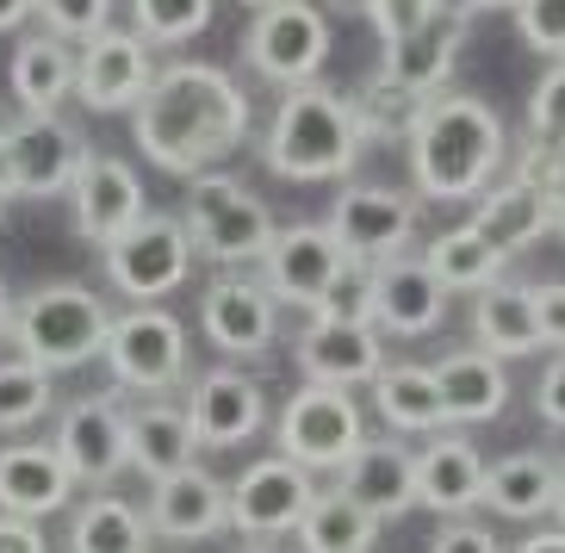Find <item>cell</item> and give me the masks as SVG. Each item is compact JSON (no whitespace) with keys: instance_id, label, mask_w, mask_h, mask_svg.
<instances>
[{"instance_id":"42","label":"cell","mask_w":565,"mask_h":553,"mask_svg":"<svg viewBox=\"0 0 565 553\" xmlns=\"http://www.w3.org/2000/svg\"><path fill=\"white\" fill-rule=\"evenodd\" d=\"M515 32H522L529 51L559 63L565 56V0H522V7H515Z\"/></svg>"},{"instance_id":"29","label":"cell","mask_w":565,"mask_h":553,"mask_svg":"<svg viewBox=\"0 0 565 553\" xmlns=\"http://www.w3.org/2000/svg\"><path fill=\"white\" fill-rule=\"evenodd\" d=\"M193 454H200V436H193V417H186V404H168L162 398H143L131 411V467L143 479H168V472L193 467Z\"/></svg>"},{"instance_id":"36","label":"cell","mask_w":565,"mask_h":553,"mask_svg":"<svg viewBox=\"0 0 565 553\" xmlns=\"http://www.w3.org/2000/svg\"><path fill=\"white\" fill-rule=\"evenodd\" d=\"M423 106H429V94H416V87L392 82L385 68L361 87V94H354V118H361L366 143H404V137L416 131Z\"/></svg>"},{"instance_id":"40","label":"cell","mask_w":565,"mask_h":553,"mask_svg":"<svg viewBox=\"0 0 565 553\" xmlns=\"http://www.w3.org/2000/svg\"><path fill=\"white\" fill-rule=\"evenodd\" d=\"M38 19H44V32L87 44V38H100L113 25V0H38Z\"/></svg>"},{"instance_id":"9","label":"cell","mask_w":565,"mask_h":553,"mask_svg":"<svg viewBox=\"0 0 565 553\" xmlns=\"http://www.w3.org/2000/svg\"><path fill=\"white\" fill-rule=\"evenodd\" d=\"M366 442V417L349 386H323L305 380L280 411V454H292L311 472H335L354 448Z\"/></svg>"},{"instance_id":"58","label":"cell","mask_w":565,"mask_h":553,"mask_svg":"<svg viewBox=\"0 0 565 553\" xmlns=\"http://www.w3.org/2000/svg\"><path fill=\"white\" fill-rule=\"evenodd\" d=\"M243 7H249V13H262V7H280V0H243Z\"/></svg>"},{"instance_id":"27","label":"cell","mask_w":565,"mask_h":553,"mask_svg":"<svg viewBox=\"0 0 565 553\" xmlns=\"http://www.w3.org/2000/svg\"><path fill=\"white\" fill-rule=\"evenodd\" d=\"M366 392H373V411L392 423V436H435V429H448V398H441L435 368L385 361Z\"/></svg>"},{"instance_id":"34","label":"cell","mask_w":565,"mask_h":553,"mask_svg":"<svg viewBox=\"0 0 565 553\" xmlns=\"http://www.w3.org/2000/svg\"><path fill=\"white\" fill-rule=\"evenodd\" d=\"M380 541V517L366 510V503H354L342 486L317 491L311 510H305L299 522V547L305 553H366Z\"/></svg>"},{"instance_id":"44","label":"cell","mask_w":565,"mask_h":553,"mask_svg":"<svg viewBox=\"0 0 565 553\" xmlns=\"http://www.w3.org/2000/svg\"><path fill=\"white\" fill-rule=\"evenodd\" d=\"M515 181L541 187V193H559V187H565V150H559V143L529 137V143L515 150Z\"/></svg>"},{"instance_id":"47","label":"cell","mask_w":565,"mask_h":553,"mask_svg":"<svg viewBox=\"0 0 565 553\" xmlns=\"http://www.w3.org/2000/svg\"><path fill=\"white\" fill-rule=\"evenodd\" d=\"M534 311H541L547 342H553V349H565V280H541V286H534Z\"/></svg>"},{"instance_id":"1","label":"cell","mask_w":565,"mask_h":553,"mask_svg":"<svg viewBox=\"0 0 565 553\" xmlns=\"http://www.w3.org/2000/svg\"><path fill=\"white\" fill-rule=\"evenodd\" d=\"M131 131H137V150L162 174L193 181L249 137V94L217 63H168L156 68L150 94L137 100Z\"/></svg>"},{"instance_id":"13","label":"cell","mask_w":565,"mask_h":553,"mask_svg":"<svg viewBox=\"0 0 565 553\" xmlns=\"http://www.w3.org/2000/svg\"><path fill=\"white\" fill-rule=\"evenodd\" d=\"M7 156H13V200H56L75 187L87 150V137L56 113H25L7 125Z\"/></svg>"},{"instance_id":"33","label":"cell","mask_w":565,"mask_h":553,"mask_svg":"<svg viewBox=\"0 0 565 553\" xmlns=\"http://www.w3.org/2000/svg\"><path fill=\"white\" fill-rule=\"evenodd\" d=\"M150 510L131 498H87L68 522V553H150Z\"/></svg>"},{"instance_id":"56","label":"cell","mask_w":565,"mask_h":553,"mask_svg":"<svg viewBox=\"0 0 565 553\" xmlns=\"http://www.w3.org/2000/svg\"><path fill=\"white\" fill-rule=\"evenodd\" d=\"M330 7H342V13H366L373 0H330Z\"/></svg>"},{"instance_id":"37","label":"cell","mask_w":565,"mask_h":553,"mask_svg":"<svg viewBox=\"0 0 565 553\" xmlns=\"http://www.w3.org/2000/svg\"><path fill=\"white\" fill-rule=\"evenodd\" d=\"M51 392H56V373H44L38 361H25V354H7V361H0V436L32 429V423L51 411Z\"/></svg>"},{"instance_id":"43","label":"cell","mask_w":565,"mask_h":553,"mask_svg":"<svg viewBox=\"0 0 565 553\" xmlns=\"http://www.w3.org/2000/svg\"><path fill=\"white\" fill-rule=\"evenodd\" d=\"M435 13H448V0H373V7H366V19L380 25L385 44H398V38L423 32Z\"/></svg>"},{"instance_id":"22","label":"cell","mask_w":565,"mask_h":553,"mask_svg":"<svg viewBox=\"0 0 565 553\" xmlns=\"http://www.w3.org/2000/svg\"><path fill=\"white\" fill-rule=\"evenodd\" d=\"M385 368V330L380 323H335L311 318L299 336V373L323 380V386H373V373Z\"/></svg>"},{"instance_id":"50","label":"cell","mask_w":565,"mask_h":553,"mask_svg":"<svg viewBox=\"0 0 565 553\" xmlns=\"http://www.w3.org/2000/svg\"><path fill=\"white\" fill-rule=\"evenodd\" d=\"M32 13H38V0H0V32H13V25H25Z\"/></svg>"},{"instance_id":"23","label":"cell","mask_w":565,"mask_h":553,"mask_svg":"<svg viewBox=\"0 0 565 553\" xmlns=\"http://www.w3.org/2000/svg\"><path fill=\"white\" fill-rule=\"evenodd\" d=\"M75 472H68V460L56 454V442H19V448H0V510L7 517H56V510H68V498H75Z\"/></svg>"},{"instance_id":"28","label":"cell","mask_w":565,"mask_h":553,"mask_svg":"<svg viewBox=\"0 0 565 553\" xmlns=\"http://www.w3.org/2000/svg\"><path fill=\"white\" fill-rule=\"evenodd\" d=\"M472 342L491 349L498 361L547 349V330H541V311H534V286H503L491 280L472 299Z\"/></svg>"},{"instance_id":"52","label":"cell","mask_w":565,"mask_h":553,"mask_svg":"<svg viewBox=\"0 0 565 553\" xmlns=\"http://www.w3.org/2000/svg\"><path fill=\"white\" fill-rule=\"evenodd\" d=\"M466 7H472V13H515L522 0H466Z\"/></svg>"},{"instance_id":"17","label":"cell","mask_w":565,"mask_h":553,"mask_svg":"<svg viewBox=\"0 0 565 553\" xmlns=\"http://www.w3.org/2000/svg\"><path fill=\"white\" fill-rule=\"evenodd\" d=\"M416 200L423 193H392V187H342V200L330 212V231L342 236V249L361 262H385L404 255L416 236Z\"/></svg>"},{"instance_id":"21","label":"cell","mask_w":565,"mask_h":553,"mask_svg":"<svg viewBox=\"0 0 565 553\" xmlns=\"http://www.w3.org/2000/svg\"><path fill=\"white\" fill-rule=\"evenodd\" d=\"M335 486L354 503H366L380 522L404 517V510H416V448H404V436H366L335 467Z\"/></svg>"},{"instance_id":"49","label":"cell","mask_w":565,"mask_h":553,"mask_svg":"<svg viewBox=\"0 0 565 553\" xmlns=\"http://www.w3.org/2000/svg\"><path fill=\"white\" fill-rule=\"evenodd\" d=\"M510 553H565V522H559V529H534V535L515 541Z\"/></svg>"},{"instance_id":"46","label":"cell","mask_w":565,"mask_h":553,"mask_svg":"<svg viewBox=\"0 0 565 553\" xmlns=\"http://www.w3.org/2000/svg\"><path fill=\"white\" fill-rule=\"evenodd\" d=\"M534 404H541V423L565 429V349L547 361V373H541V386H534Z\"/></svg>"},{"instance_id":"53","label":"cell","mask_w":565,"mask_h":553,"mask_svg":"<svg viewBox=\"0 0 565 553\" xmlns=\"http://www.w3.org/2000/svg\"><path fill=\"white\" fill-rule=\"evenodd\" d=\"M13 305L19 299H7V280H0V336H13Z\"/></svg>"},{"instance_id":"25","label":"cell","mask_w":565,"mask_h":553,"mask_svg":"<svg viewBox=\"0 0 565 553\" xmlns=\"http://www.w3.org/2000/svg\"><path fill=\"white\" fill-rule=\"evenodd\" d=\"M466 19H472V7L466 0H448V13H435L423 32L398 38V44H385V75L404 87H416V94H435V87H448V68L454 56H460L466 44Z\"/></svg>"},{"instance_id":"18","label":"cell","mask_w":565,"mask_h":553,"mask_svg":"<svg viewBox=\"0 0 565 553\" xmlns=\"http://www.w3.org/2000/svg\"><path fill=\"white\" fill-rule=\"evenodd\" d=\"M68 212H75V231L106 249L113 236H125L143 212H150V200H143V181H137L131 162H118V156H87L75 187H68Z\"/></svg>"},{"instance_id":"15","label":"cell","mask_w":565,"mask_h":553,"mask_svg":"<svg viewBox=\"0 0 565 553\" xmlns=\"http://www.w3.org/2000/svg\"><path fill=\"white\" fill-rule=\"evenodd\" d=\"M342 268H349V249H342V236H335L330 224H286L255 274L267 280V293H274L280 305L317 311V299L330 293V280Z\"/></svg>"},{"instance_id":"55","label":"cell","mask_w":565,"mask_h":553,"mask_svg":"<svg viewBox=\"0 0 565 553\" xmlns=\"http://www.w3.org/2000/svg\"><path fill=\"white\" fill-rule=\"evenodd\" d=\"M553 517L565 522V460H559V491H553Z\"/></svg>"},{"instance_id":"12","label":"cell","mask_w":565,"mask_h":553,"mask_svg":"<svg viewBox=\"0 0 565 553\" xmlns=\"http://www.w3.org/2000/svg\"><path fill=\"white\" fill-rule=\"evenodd\" d=\"M56 454L82 486H113L131 467V411L118 404V392H87V398L63 404L56 417Z\"/></svg>"},{"instance_id":"57","label":"cell","mask_w":565,"mask_h":553,"mask_svg":"<svg viewBox=\"0 0 565 553\" xmlns=\"http://www.w3.org/2000/svg\"><path fill=\"white\" fill-rule=\"evenodd\" d=\"M243 553H286V547H274V541H249Z\"/></svg>"},{"instance_id":"11","label":"cell","mask_w":565,"mask_h":553,"mask_svg":"<svg viewBox=\"0 0 565 553\" xmlns=\"http://www.w3.org/2000/svg\"><path fill=\"white\" fill-rule=\"evenodd\" d=\"M200 323L224 361H262L280 336V299L267 293L262 274H236L224 268L200 299Z\"/></svg>"},{"instance_id":"6","label":"cell","mask_w":565,"mask_h":553,"mask_svg":"<svg viewBox=\"0 0 565 553\" xmlns=\"http://www.w3.org/2000/svg\"><path fill=\"white\" fill-rule=\"evenodd\" d=\"M186 330L174 311L162 305H131V311H118L113 318V336H106V368H113V386L118 392H174L186 380Z\"/></svg>"},{"instance_id":"5","label":"cell","mask_w":565,"mask_h":553,"mask_svg":"<svg viewBox=\"0 0 565 553\" xmlns=\"http://www.w3.org/2000/svg\"><path fill=\"white\" fill-rule=\"evenodd\" d=\"M181 219H186L193 249H200L212 268H262V255L274 249V236H280V224H274L262 193H249V187L231 181V174H212V168L186 181Z\"/></svg>"},{"instance_id":"59","label":"cell","mask_w":565,"mask_h":553,"mask_svg":"<svg viewBox=\"0 0 565 553\" xmlns=\"http://www.w3.org/2000/svg\"><path fill=\"white\" fill-rule=\"evenodd\" d=\"M7 200H13V193H0V212H7Z\"/></svg>"},{"instance_id":"19","label":"cell","mask_w":565,"mask_h":553,"mask_svg":"<svg viewBox=\"0 0 565 553\" xmlns=\"http://www.w3.org/2000/svg\"><path fill=\"white\" fill-rule=\"evenodd\" d=\"M143 510H150V529L162 541H212L231 529V486L193 460V467L156 479Z\"/></svg>"},{"instance_id":"31","label":"cell","mask_w":565,"mask_h":553,"mask_svg":"<svg viewBox=\"0 0 565 553\" xmlns=\"http://www.w3.org/2000/svg\"><path fill=\"white\" fill-rule=\"evenodd\" d=\"M441 398H448V423H491L510 404V380L491 349H454L435 361Z\"/></svg>"},{"instance_id":"35","label":"cell","mask_w":565,"mask_h":553,"mask_svg":"<svg viewBox=\"0 0 565 553\" xmlns=\"http://www.w3.org/2000/svg\"><path fill=\"white\" fill-rule=\"evenodd\" d=\"M423 262L435 268V280L448 286V293H484L503 274V249L491 236H479L472 224H454V231L429 236Z\"/></svg>"},{"instance_id":"48","label":"cell","mask_w":565,"mask_h":553,"mask_svg":"<svg viewBox=\"0 0 565 553\" xmlns=\"http://www.w3.org/2000/svg\"><path fill=\"white\" fill-rule=\"evenodd\" d=\"M0 553H51V541H44V529L32 517H7L0 510Z\"/></svg>"},{"instance_id":"41","label":"cell","mask_w":565,"mask_h":553,"mask_svg":"<svg viewBox=\"0 0 565 553\" xmlns=\"http://www.w3.org/2000/svg\"><path fill=\"white\" fill-rule=\"evenodd\" d=\"M529 137L565 150V56L534 82V94H529Z\"/></svg>"},{"instance_id":"14","label":"cell","mask_w":565,"mask_h":553,"mask_svg":"<svg viewBox=\"0 0 565 553\" xmlns=\"http://www.w3.org/2000/svg\"><path fill=\"white\" fill-rule=\"evenodd\" d=\"M156 82V56L143 32H118L106 25L100 38L82 44V75H75V100L87 113H137V100Z\"/></svg>"},{"instance_id":"24","label":"cell","mask_w":565,"mask_h":553,"mask_svg":"<svg viewBox=\"0 0 565 553\" xmlns=\"http://www.w3.org/2000/svg\"><path fill=\"white\" fill-rule=\"evenodd\" d=\"M484 454L466 436H441L435 429L429 448H416V503L435 517H466L472 503H484Z\"/></svg>"},{"instance_id":"3","label":"cell","mask_w":565,"mask_h":553,"mask_svg":"<svg viewBox=\"0 0 565 553\" xmlns=\"http://www.w3.org/2000/svg\"><path fill=\"white\" fill-rule=\"evenodd\" d=\"M361 150H366V131L354 106L323 82L286 87L262 137L267 168L286 174V181H342L361 162Z\"/></svg>"},{"instance_id":"8","label":"cell","mask_w":565,"mask_h":553,"mask_svg":"<svg viewBox=\"0 0 565 553\" xmlns=\"http://www.w3.org/2000/svg\"><path fill=\"white\" fill-rule=\"evenodd\" d=\"M243 63L274 87H305L317 82V68L330 63V19L311 0H280L262 7L243 32Z\"/></svg>"},{"instance_id":"45","label":"cell","mask_w":565,"mask_h":553,"mask_svg":"<svg viewBox=\"0 0 565 553\" xmlns=\"http://www.w3.org/2000/svg\"><path fill=\"white\" fill-rule=\"evenodd\" d=\"M429 553H503L498 535L484 529V522H466V517H441V529H435Z\"/></svg>"},{"instance_id":"7","label":"cell","mask_w":565,"mask_h":553,"mask_svg":"<svg viewBox=\"0 0 565 553\" xmlns=\"http://www.w3.org/2000/svg\"><path fill=\"white\" fill-rule=\"evenodd\" d=\"M100 255H106V286H113L118 299L150 305L193 274V255L200 249H193V236H186V219H174V212H143V219L125 236H113Z\"/></svg>"},{"instance_id":"16","label":"cell","mask_w":565,"mask_h":553,"mask_svg":"<svg viewBox=\"0 0 565 553\" xmlns=\"http://www.w3.org/2000/svg\"><path fill=\"white\" fill-rule=\"evenodd\" d=\"M186 417H193L200 448H243V442L262 436L267 392L255 386L249 373L212 368V373H200V380L186 386Z\"/></svg>"},{"instance_id":"30","label":"cell","mask_w":565,"mask_h":553,"mask_svg":"<svg viewBox=\"0 0 565 553\" xmlns=\"http://www.w3.org/2000/svg\"><path fill=\"white\" fill-rule=\"evenodd\" d=\"M472 231L491 236L503 255L529 249V243H541V236L553 231V193H541V187L529 181H498L479 193V212H472Z\"/></svg>"},{"instance_id":"51","label":"cell","mask_w":565,"mask_h":553,"mask_svg":"<svg viewBox=\"0 0 565 553\" xmlns=\"http://www.w3.org/2000/svg\"><path fill=\"white\" fill-rule=\"evenodd\" d=\"M0 193H13V156H7V131H0Z\"/></svg>"},{"instance_id":"2","label":"cell","mask_w":565,"mask_h":553,"mask_svg":"<svg viewBox=\"0 0 565 553\" xmlns=\"http://www.w3.org/2000/svg\"><path fill=\"white\" fill-rule=\"evenodd\" d=\"M404 150H411L416 193L454 205V200H479L484 187L498 181L510 143H503V118L484 100L435 87L423 118H416V131L404 137Z\"/></svg>"},{"instance_id":"32","label":"cell","mask_w":565,"mask_h":553,"mask_svg":"<svg viewBox=\"0 0 565 553\" xmlns=\"http://www.w3.org/2000/svg\"><path fill=\"white\" fill-rule=\"evenodd\" d=\"M553 491H559V460H547V454H503L498 467L484 472V503L510 522L547 517Z\"/></svg>"},{"instance_id":"20","label":"cell","mask_w":565,"mask_h":553,"mask_svg":"<svg viewBox=\"0 0 565 553\" xmlns=\"http://www.w3.org/2000/svg\"><path fill=\"white\" fill-rule=\"evenodd\" d=\"M441 318H448V286L435 280L423 255L373 262V323L385 336H429Z\"/></svg>"},{"instance_id":"54","label":"cell","mask_w":565,"mask_h":553,"mask_svg":"<svg viewBox=\"0 0 565 553\" xmlns=\"http://www.w3.org/2000/svg\"><path fill=\"white\" fill-rule=\"evenodd\" d=\"M553 231H559V243H565V187L553 193Z\"/></svg>"},{"instance_id":"4","label":"cell","mask_w":565,"mask_h":553,"mask_svg":"<svg viewBox=\"0 0 565 553\" xmlns=\"http://www.w3.org/2000/svg\"><path fill=\"white\" fill-rule=\"evenodd\" d=\"M113 305L82 280H56L38 286L13 305V354L38 361L44 373H75L87 368L94 354H106V336H113Z\"/></svg>"},{"instance_id":"38","label":"cell","mask_w":565,"mask_h":553,"mask_svg":"<svg viewBox=\"0 0 565 553\" xmlns=\"http://www.w3.org/2000/svg\"><path fill=\"white\" fill-rule=\"evenodd\" d=\"M212 7L217 0H131V19L150 44H186L212 25Z\"/></svg>"},{"instance_id":"10","label":"cell","mask_w":565,"mask_h":553,"mask_svg":"<svg viewBox=\"0 0 565 553\" xmlns=\"http://www.w3.org/2000/svg\"><path fill=\"white\" fill-rule=\"evenodd\" d=\"M311 498H317L311 467H299L292 454H262V460H249L231 479V529L249 541L299 535Z\"/></svg>"},{"instance_id":"26","label":"cell","mask_w":565,"mask_h":553,"mask_svg":"<svg viewBox=\"0 0 565 553\" xmlns=\"http://www.w3.org/2000/svg\"><path fill=\"white\" fill-rule=\"evenodd\" d=\"M75 75H82V44H68L56 32H32L13 44L7 82H13V100L25 113H56L75 94Z\"/></svg>"},{"instance_id":"39","label":"cell","mask_w":565,"mask_h":553,"mask_svg":"<svg viewBox=\"0 0 565 553\" xmlns=\"http://www.w3.org/2000/svg\"><path fill=\"white\" fill-rule=\"evenodd\" d=\"M311 318H335V323H373V262L349 255V268L330 280V293L317 299Z\"/></svg>"}]
</instances>
